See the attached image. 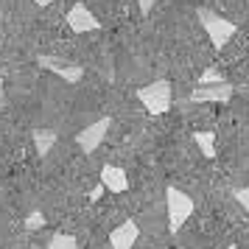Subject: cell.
<instances>
[{"label": "cell", "instance_id": "1", "mask_svg": "<svg viewBox=\"0 0 249 249\" xmlns=\"http://www.w3.org/2000/svg\"><path fill=\"white\" fill-rule=\"evenodd\" d=\"M137 98L140 104L146 107L148 115H165L174 104V92H171V81L168 79H160V81H151L146 87L137 90Z\"/></svg>", "mask_w": 249, "mask_h": 249}, {"label": "cell", "instance_id": "2", "mask_svg": "<svg viewBox=\"0 0 249 249\" xmlns=\"http://www.w3.org/2000/svg\"><path fill=\"white\" fill-rule=\"evenodd\" d=\"M165 207H168V230L171 232H179L182 224H185L193 213V199L185 191L168 185V188H165Z\"/></svg>", "mask_w": 249, "mask_h": 249}, {"label": "cell", "instance_id": "3", "mask_svg": "<svg viewBox=\"0 0 249 249\" xmlns=\"http://www.w3.org/2000/svg\"><path fill=\"white\" fill-rule=\"evenodd\" d=\"M196 17H199V23H202V28L207 31V36H210V42H213V48H221L232 39V34H235V25L230 23V20H224L221 14L210 12V9H196Z\"/></svg>", "mask_w": 249, "mask_h": 249}, {"label": "cell", "instance_id": "4", "mask_svg": "<svg viewBox=\"0 0 249 249\" xmlns=\"http://www.w3.org/2000/svg\"><path fill=\"white\" fill-rule=\"evenodd\" d=\"M36 65L42 70H51V73H56L59 79H65L68 84H79L81 79H84V68L81 65H76V62H65V59L59 56H36Z\"/></svg>", "mask_w": 249, "mask_h": 249}, {"label": "cell", "instance_id": "5", "mask_svg": "<svg viewBox=\"0 0 249 249\" xmlns=\"http://www.w3.org/2000/svg\"><path fill=\"white\" fill-rule=\"evenodd\" d=\"M109 126H112V118H101V121H95V124L84 126L79 135H76V146H79L84 154H92V151L104 143V137L109 135Z\"/></svg>", "mask_w": 249, "mask_h": 249}, {"label": "cell", "instance_id": "6", "mask_svg": "<svg viewBox=\"0 0 249 249\" xmlns=\"http://www.w3.org/2000/svg\"><path fill=\"white\" fill-rule=\"evenodd\" d=\"M232 92H235V87L230 81H221V84H199L188 98L193 104H224L232 98Z\"/></svg>", "mask_w": 249, "mask_h": 249}, {"label": "cell", "instance_id": "7", "mask_svg": "<svg viewBox=\"0 0 249 249\" xmlns=\"http://www.w3.org/2000/svg\"><path fill=\"white\" fill-rule=\"evenodd\" d=\"M68 25H70V31H76V34H87V31H98L101 28L98 17L84 3H73L68 9Z\"/></svg>", "mask_w": 249, "mask_h": 249}, {"label": "cell", "instance_id": "8", "mask_svg": "<svg viewBox=\"0 0 249 249\" xmlns=\"http://www.w3.org/2000/svg\"><path fill=\"white\" fill-rule=\"evenodd\" d=\"M137 238H140V227L132 218H126L124 224L115 227L112 232H109V247L112 249H135Z\"/></svg>", "mask_w": 249, "mask_h": 249}, {"label": "cell", "instance_id": "9", "mask_svg": "<svg viewBox=\"0 0 249 249\" xmlns=\"http://www.w3.org/2000/svg\"><path fill=\"white\" fill-rule=\"evenodd\" d=\"M101 185L109 193H124V191H129V177H126L124 168H118V165H112V162H107V165L101 168Z\"/></svg>", "mask_w": 249, "mask_h": 249}, {"label": "cell", "instance_id": "10", "mask_svg": "<svg viewBox=\"0 0 249 249\" xmlns=\"http://www.w3.org/2000/svg\"><path fill=\"white\" fill-rule=\"evenodd\" d=\"M53 146H56V132L53 129H34V148L39 157L51 154Z\"/></svg>", "mask_w": 249, "mask_h": 249}, {"label": "cell", "instance_id": "11", "mask_svg": "<svg viewBox=\"0 0 249 249\" xmlns=\"http://www.w3.org/2000/svg\"><path fill=\"white\" fill-rule=\"evenodd\" d=\"M193 140H196L199 151H202L207 160L215 157V135H213V132H196V135H193Z\"/></svg>", "mask_w": 249, "mask_h": 249}, {"label": "cell", "instance_id": "12", "mask_svg": "<svg viewBox=\"0 0 249 249\" xmlns=\"http://www.w3.org/2000/svg\"><path fill=\"white\" fill-rule=\"evenodd\" d=\"M45 249H79V241L70 232H53V238L48 241Z\"/></svg>", "mask_w": 249, "mask_h": 249}, {"label": "cell", "instance_id": "13", "mask_svg": "<svg viewBox=\"0 0 249 249\" xmlns=\"http://www.w3.org/2000/svg\"><path fill=\"white\" fill-rule=\"evenodd\" d=\"M42 227H45V213L34 210V213H28V215H25V230L36 232V230H42Z\"/></svg>", "mask_w": 249, "mask_h": 249}, {"label": "cell", "instance_id": "14", "mask_svg": "<svg viewBox=\"0 0 249 249\" xmlns=\"http://www.w3.org/2000/svg\"><path fill=\"white\" fill-rule=\"evenodd\" d=\"M221 81H224V76H221L215 68H210V70H204V73H202L199 84H221Z\"/></svg>", "mask_w": 249, "mask_h": 249}, {"label": "cell", "instance_id": "15", "mask_svg": "<svg viewBox=\"0 0 249 249\" xmlns=\"http://www.w3.org/2000/svg\"><path fill=\"white\" fill-rule=\"evenodd\" d=\"M232 196H235V202L249 213V185H247V188H235V191H232Z\"/></svg>", "mask_w": 249, "mask_h": 249}, {"label": "cell", "instance_id": "16", "mask_svg": "<svg viewBox=\"0 0 249 249\" xmlns=\"http://www.w3.org/2000/svg\"><path fill=\"white\" fill-rule=\"evenodd\" d=\"M104 191H107V188H104L101 182H98V185H95V188H92V191H90V202H98V199H101V196H104Z\"/></svg>", "mask_w": 249, "mask_h": 249}, {"label": "cell", "instance_id": "17", "mask_svg": "<svg viewBox=\"0 0 249 249\" xmlns=\"http://www.w3.org/2000/svg\"><path fill=\"white\" fill-rule=\"evenodd\" d=\"M154 3H157V0H137V6H140V12H143V14L151 12V9H154Z\"/></svg>", "mask_w": 249, "mask_h": 249}, {"label": "cell", "instance_id": "18", "mask_svg": "<svg viewBox=\"0 0 249 249\" xmlns=\"http://www.w3.org/2000/svg\"><path fill=\"white\" fill-rule=\"evenodd\" d=\"M36 6H42V9H45V6H51V3H53V0H34Z\"/></svg>", "mask_w": 249, "mask_h": 249}, {"label": "cell", "instance_id": "19", "mask_svg": "<svg viewBox=\"0 0 249 249\" xmlns=\"http://www.w3.org/2000/svg\"><path fill=\"white\" fill-rule=\"evenodd\" d=\"M0 107H3V92H0Z\"/></svg>", "mask_w": 249, "mask_h": 249}, {"label": "cell", "instance_id": "20", "mask_svg": "<svg viewBox=\"0 0 249 249\" xmlns=\"http://www.w3.org/2000/svg\"><path fill=\"white\" fill-rule=\"evenodd\" d=\"M0 92H3V79H0Z\"/></svg>", "mask_w": 249, "mask_h": 249}, {"label": "cell", "instance_id": "21", "mask_svg": "<svg viewBox=\"0 0 249 249\" xmlns=\"http://www.w3.org/2000/svg\"><path fill=\"white\" fill-rule=\"evenodd\" d=\"M227 249H238V247H227Z\"/></svg>", "mask_w": 249, "mask_h": 249}]
</instances>
